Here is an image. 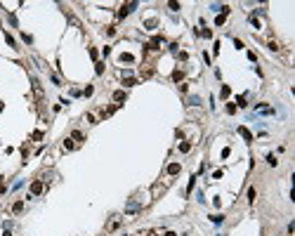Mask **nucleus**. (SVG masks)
<instances>
[{
	"label": "nucleus",
	"instance_id": "obj_7",
	"mask_svg": "<svg viewBox=\"0 0 295 236\" xmlns=\"http://www.w3.org/2000/svg\"><path fill=\"white\" fill-rule=\"evenodd\" d=\"M21 210H24V201H17L12 206V212H21Z\"/></svg>",
	"mask_w": 295,
	"mask_h": 236
},
{
	"label": "nucleus",
	"instance_id": "obj_19",
	"mask_svg": "<svg viewBox=\"0 0 295 236\" xmlns=\"http://www.w3.org/2000/svg\"><path fill=\"white\" fill-rule=\"evenodd\" d=\"M21 38H24V43H28V45L33 43V38H31V35H28V33H24V35H21Z\"/></svg>",
	"mask_w": 295,
	"mask_h": 236
},
{
	"label": "nucleus",
	"instance_id": "obj_1",
	"mask_svg": "<svg viewBox=\"0 0 295 236\" xmlns=\"http://www.w3.org/2000/svg\"><path fill=\"white\" fill-rule=\"evenodd\" d=\"M135 7H137V3H128V5H123V7L118 10V19H123V17H128V14H130Z\"/></svg>",
	"mask_w": 295,
	"mask_h": 236
},
{
	"label": "nucleus",
	"instance_id": "obj_8",
	"mask_svg": "<svg viewBox=\"0 0 295 236\" xmlns=\"http://www.w3.org/2000/svg\"><path fill=\"white\" fill-rule=\"evenodd\" d=\"M182 78H184V71H180V69H177V71H175V73H172V80H175V83H177V80H182Z\"/></svg>",
	"mask_w": 295,
	"mask_h": 236
},
{
	"label": "nucleus",
	"instance_id": "obj_13",
	"mask_svg": "<svg viewBox=\"0 0 295 236\" xmlns=\"http://www.w3.org/2000/svg\"><path fill=\"white\" fill-rule=\"evenodd\" d=\"M189 149H191V144H187V142H184V144H180V151H182V154H187Z\"/></svg>",
	"mask_w": 295,
	"mask_h": 236
},
{
	"label": "nucleus",
	"instance_id": "obj_18",
	"mask_svg": "<svg viewBox=\"0 0 295 236\" xmlns=\"http://www.w3.org/2000/svg\"><path fill=\"white\" fill-rule=\"evenodd\" d=\"M227 114H236V104H227Z\"/></svg>",
	"mask_w": 295,
	"mask_h": 236
},
{
	"label": "nucleus",
	"instance_id": "obj_21",
	"mask_svg": "<svg viewBox=\"0 0 295 236\" xmlns=\"http://www.w3.org/2000/svg\"><path fill=\"white\" fill-rule=\"evenodd\" d=\"M95 71H97V73H104V64H102V62H97V69H95Z\"/></svg>",
	"mask_w": 295,
	"mask_h": 236
},
{
	"label": "nucleus",
	"instance_id": "obj_4",
	"mask_svg": "<svg viewBox=\"0 0 295 236\" xmlns=\"http://www.w3.org/2000/svg\"><path fill=\"white\" fill-rule=\"evenodd\" d=\"M180 170H182L180 163H170V165H168V175H177Z\"/></svg>",
	"mask_w": 295,
	"mask_h": 236
},
{
	"label": "nucleus",
	"instance_id": "obj_20",
	"mask_svg": "<svg viewBox=\"0 0 295 236\" xmlns=\"http://www.w3.org/2000/svg\"><path fill=\"white\" fill-rule=\"evenodd\" d=\"M215 24H217V26H222V24H224V14H220V17H217V19H215Z\"/></svg>",
	"mask_w": 295,
	"mask_h": 236
},
{
	"label": "nucleus",
	"instance_id": "obj_15",
	"mask_svg": "<svg viewBox=\"0 0 295 236\" xmlns=\"http://www.w3.org/2000/svg\"><path fill=\"white\" fill-rule=\"evenodd\" d=\"M92 92H95V87H92V85H88V87H85V92H83V95H85V97H90Z\"/></svg>",
	"mask_w": 295,
	"mask_h": 236
},
{
	"label": "nucleus",
	"instance_id": "obj_5",
	"mask_svg": "<svg viewBox=\"0 0 295 236\" xmlns=\"http://www.w3.org/2000/svg\"><path fill=\"white\" fill-rule=\"evenodd\" d=\"M113 102H125V92H123V90H116V92H113Z\"/></svg>",
	"mask_w": 295,
	"mask_h": 236
},
{
	"label": "nucleus",
	"instance_id": "obj_6",
	"mask_svg": "<svg viewBox=\"0 0 295 236\" xmlns=\"http://www.w3.org/2000/svg\"><path fill=\"white\" fill-rule=\"evenodd\" d=\"M120 62H125V64H132V62H135V57H132V54H128V52H123V54H120Z\"/></svg>",
	"mask_w": 295,
	"mask_h": 236
},
{
	"label": "nucleus",
	"instance_id": "obj_12",
	"mask_svg": "<svg viewBox=\"0 0 295 236\" xmlns=\"http://www.w3.org/2000/svg\"><path fill=\"white\" fill-rule=\"evenodd\" d=\"M123 85H128V87H132V85H137V80H135V78H125V80H123Z\"/></svg>",
	"mask_w": 295,
	"mask_h": 236
},
{
	"label": "nucleus",
	"instance_id": "obj_2",
	"mask_svg": "<svg viewBox=\"0 0 295 236\" xmlns=\"http://www.w3.org/2000/svg\"><path fill=\"white\" fill-rule=\"evenodd\" d=\"M43 182H40V179H36V182H33L31 184V196H38V194H43Z\"/></svg>",
	"mask_w": 295,
	"mask_h": 236
},
{
	"label": "nucleus",
	"instance_id": "obj_10",
	"mask_svg": "<svg viewBox=\"0 0 295 236\" xmlns=\"http://www.w3.org/2000/svg\"><path fill=\"white\" fill-rule=\"evenodd\" d=\"M198 104H201L198 97H189V106H198Z\"/></svg>",
	"mask_w": 295,
	"mask_h": 236
},
{
	"label": "nucleus",
	"instance_id": "obj_23",
	"mask_svg": "<svg viewBox=\"0 0 295 236\" xmlns=\"http://www.w3.org/2000/svg\"><path fill=\"white\" fill-rule=\"evenodd\" d=\"M5 191V182H0V194H3Z\"/></svg>",
	"mask_w": 295,
	"mask_h": 236
},
{
	"label": "nucleus",
	"instance_id": "obj_14",
	"mask_svg": "<svg viewBox=\"0 0 295 236\" xmlns=\"http://www.w3.org/2000/svg\"><path fill=\"white\" fill-rule=\"evenodd\" d=\"M267 163H269V165H276L279 161H276V156H272V154H269V156H267Z\"/></svg>",
	"mask_w": 295,
	"mask_h": 236
},
{
	"label": "nucleus",
	"instance_id": "obj_24",
	"mask_svg": "<svg viewBox=\"0 0 295 236\" xmlns=\"http://www.w3.org/2000/svg\"><path fill=\"white\" fill-rule=\"evenodd\" d=\"M5 236H12V234H10V231H5Z\"/></svg>",
	"mask_w": 295,
	"mask_h": 236
},
{
	"label": "nucleus",
	"instance_id": "obj_9",
	"mask_svg": "<svg viewBox=\"0 0 295 236\" xmlns=\"http://www.w3.org/2000/svg\"><path fill=\"white\" fill-rule=\"evenodd\" d=\"M5 40H7V45H10V47H17V43H14V38H12L10 33H5Z\"/></svg>",
	"mask_w": 295,
	"mask_h": 236
},
{
	"label": "nucleus",
	"instance_id": "obj_16",
	"mask_svg": "<svg viewBox=\"0 0 295 236\" xmlns=\"http://www.w3.org/2000/svg\"><path fill=\"white\" fill-rule=\"evenodd\" d=\"M71 137H73V139H78V142H83V139H85V137H83V132H78V130H76Z\"/></svg>",
	"mask_w": 295,
	"mask_h": 236
},
{
	"label": "nucleus",
	"instance_id": "obj_22",
	"mask_svg": "<svg viewBox=\"0 0 295 236\" xmlns=\"http://www.w3.org/2000/svg\"><path fill=\"white\" fill-rule=\"evenodd\" d=\"M33 139H36V142H38V139H43V132H40V130H36V132H33Z\"/></svg>",
	"mask_w": 295,
	"mask_h": 236
},
{
	"label": "nucleus",
	"instance_id": "obj_17",
	"mask_svg": "<svg viewBox=\"0 0 295 236\" xmlns=\"http://www.w3.org/2000/svg\"><path fill=\"white\" fill-rule=\"evenodd\" d=\"M210 220H213V222H215V224H220V222H222V220H224V217H222V215H213V217H210Z\"/></svg>",
	"mask_w": 295,
	"mask_h": 236
},
{
	"label": "nucleus",
	"instance_id": "obj_3",
	"mask_svg": "<svg viewBox=\"0 0 295 236\" xmlns=\"http://www.w3.org/2000/svg\"><path fill=\"white\" fill-rule=\"evenodd\" d=\"M238 135H241V137H243L246 142H253V135L248 132V128H243V125H241V128H238Z\"/></svg>",
	"mask_w": 295,
	"mask_h": 236
},
{
	"label": "nucleus",
	"instance_id": "obj_11",
	"mask_svg": "<svg viewBox=\"0 0 295 236\" xmlns=\"http://www.w3.org/2000/svg\"><path fill=\"white\" fill-rule=\"evenodd\" d=\"M255 196H257V191H255V189H248V201H250V203L255 201Z\"/></svg>",
	"mask_w": 295,
	"mask_h": 236
}]
</instances>
